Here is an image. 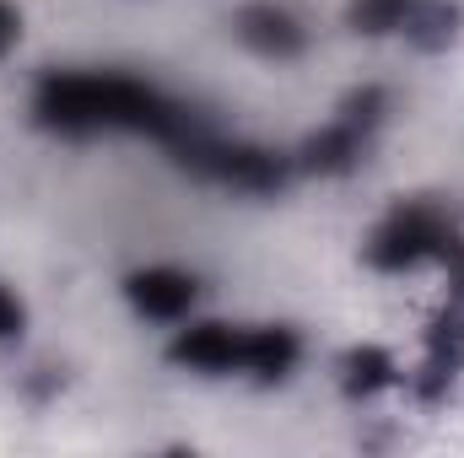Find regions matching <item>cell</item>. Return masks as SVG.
<instances>
[{
  "label": "cell",
  "mask_w": 464,
  "mask_h": 458,
  "mask_svg": "<svg viewBox=\"0 0 464 458\" xmlns=\"http://www.w3.org/2000/svg\"><path fill=\"white\" fill-rule=\"evenodd\" d=\"M16 43H22V11H16L11 0H0V60H5Z\"/></svg>",
  "instance_id": "obj_14"
},
{
  "label": "cell",
  "mask_w": 464,
  "mask_h": 458,
  "mask_svg": "<svg viewBox=\"0 0 464 458\" xmlns=\"http://www.w3.org/2000/svg\"><path fill=\"white\" fill-rule=\"evenodd\" d=\"M297 361H303V335H297L292 324H259V329H248L243 377L276 388V383H286V377L297 372Z\"/></svg>",
  "instance_id": "obj_8"
},
{
  "label": "cell",
  "mask_w": 464,
  "mask_h": 458,
  "mask_svg": "<svg viewBox=\"0 0 464 458\" xmlns=\"http://www.w3.org/2000/svg\"><path fill=\"white\" fill-rule=\"evenodd\" d=\"M394 383H400L394 350H383V345H351L346 356H341V394H346L351 405H367V399L389 394Z\"/></svg>",
  "instance_id": "obj_9"
},
{
  "label": "cell",
  "mask_w": 464,
  "mask_h": 458,
  "mask_svg": "<svg viewBox=\"0 0 464 458\" xmlns=\"http://www.w3.org/2000/svg\"><path fill=\"white\" fill-rule=\"evenodd\" d=\"M124 302L151 324H184L200 302V275L179 264H146L124 275Z\"/></svg>",
  "instance_id": "obj_3"
},
{
  "label": "cell",
  "mask_w": 464,
  "mask_h": 458,
  "mask_svg": "<svg viewBox=\"0 0 464 458\" xmlns=\"http://www.w3.org/2000/svg\"><path fill=\"white\" fill-rule=\"evenodd\" d=\"M459 243V222L443 200H400L367 237V264L383 275H405L421 264H443L449 248Z\"/></svg>",
  "instance_id": "obj_2"
},
{
  "label": "cell",
  "mask_w": 464,
  "mask_h": 458,
  "mask_svg": "<svg viewBox=\"0 0 464 458\" xmlns=\"http://www.w3.org/2000/svg\"><path fill=\"white\" fill-rule=\"evenodd\" d=\"M22 335H27V302L11 286H0V345H16Z\"/></svg>",
  "instance_id": "obj_13"
},
{
  "label": "cell",
  "mask_w": 464,
  "mask_h": 458,
  "mask_svg": "<svg viewBox=\"0 0 464 458\" xmlns=\"http://www.w3.org/2000/svg\"><path fill=\"white\" fill-rule=\"evenodd\" d=\"M459 372H464V302H449L427 324V350H421V367L411 372V394L421 405H443L454 394Z\"/></svg>",
  "instance_id": "obj_4"
},
{
  "label": "cell",
  "mask_w": 464,
  "mask_h": 458,
  "mask_svg": "<svg viewBox=\"0 0 464 458\" xmlns=\"http://www.w3.org/2000/svg\"><path fill=\"white\" fill-rule=\"evenodd\" d=\"M232 33H237V43H243L248 54H259V60H297V54L308 49V27H303L286 5H276V0H248V5L232 16Z\"/></svg>",
  "instance_id": "obj_6"
},
{
  "label": "cell",
  "mask_w": 464,
  "mask_h": 458,
  "mask_svg": "<svg viewBox=\"0 0 464 458\" xmlns=\"http://www.w3.org/2000/svg\"><path fill=\"white\" fill-rule=\"evenodd\" d=\"M33 119L49 135H71V140L103 135V129H130V135H151L162 146H173L189 124H200L184 103H173L151 81L124 76V71H49L33 92Z\"/></svg>",
  "instance_id": "obj_1"
},
{
  "label": "cell",
  "mask_w": 464,
  "mask_h": 458,
  "mask_svg": "<svg viewBox=\"0 0 464 458\" xmlns=\"http://www.w3.org/2000/svg\"><path fill=\"white\" fill-rule=\"evenodd\" d=\"M243 356H248V329L243 324H217V319L189 324V329H179L168 340V361L189 367L200 377H232V372H243Z\"/></svg>",
  "instance_id": "obj_5"
},
{
  "label": "cell",
  "mask_w": 464,
  "mask_h": 458,
  "mask_svg": "<svg viewBox=\"0 0 464 458\" xmlns=\"http://www.w3.org/2000/svg\"><path fill=\"white\" fill-rule=\"evenodd\" d=\"M459 5L454 0H416L411 16H405V43L421 49V54H443L454 38H459Z\"/></svg>",
  "instance_id": "obj_10"
},
{
  "label": "cell",
  "mask_w": 464,
  "mask_h": 458,
  "mask_svg": "<svg viewBox=\"0 0 464 458\" xmlns=\"http://www.w3.org/2000/svg\"><path fill=\"white\" fill-rule=\"evenodd\" d=\"M341 119L372 135V129L389 119V92H383V87H356V92H346V103H341Z\"/></svg>",
  "instance_id": "obj_12"
},
{
  "label": "cell",
  "mask_w": 464,
  "mask_h": 458,
  "mask_svg": "<svg viewBox=\"0 0 464 458\" xmlns=\"http://www.w3.org/2000/svg\"><path fill=\"white\" fill-rule=\"evenodd\" d=\"M411 5H416V0H351L346 27L356 38H394V33H405Z\"/></svg>",
  "instance_id": "obj_11"
},
{
  "label": "cell",
  "mask_w": 464,
  "mask_h": 458,
  "mask_svg": "<svg viewBox=\"0 0 464 458\" xmlns=\"http://www.w3.org/2000/svg\"><path fill=\"white\" fill-rule=\"evenodd\" d=\"M443 275H449V297L464 302V237L449 248V259H443Z\"/></svg>",
  "instance_id": "obj_15"
},
{
  "label": "cell",
  "mask_w": 464,
  "mask_h": 458,
  "mask_svg": "<svg viewBox=\"0 0 464 458\" xmlns=\"http://www.w3.org/2000/svg\"><path fill=\"white\" fill-rule=\"evenodd\" d=\"M367 129H356L346 119H335V124H324V129H314L297 151H292V162H297V173H314V178H346L362 167V157H367Z\"/></svg>",
  "instance_id": "obj_7"
}]
</instances>
